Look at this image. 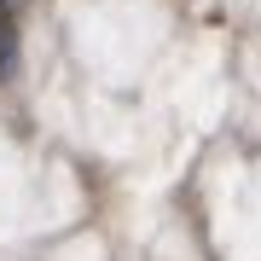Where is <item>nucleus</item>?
<instances>
[{"mask_svg": "<svg viewBox=\"0 0 261 261\" xmlns=\"http://www.w3.org/2000/svg\"><path fill=\"white\" fill-rule=\"evenodd\" d=\"M18 70V18H12V0H0V82H12Z\"/></svg>", "mask_w": 261, "mask_h": 261, "instance_id": "f257e3e1", "label": "nucleus"}]
</instances>
